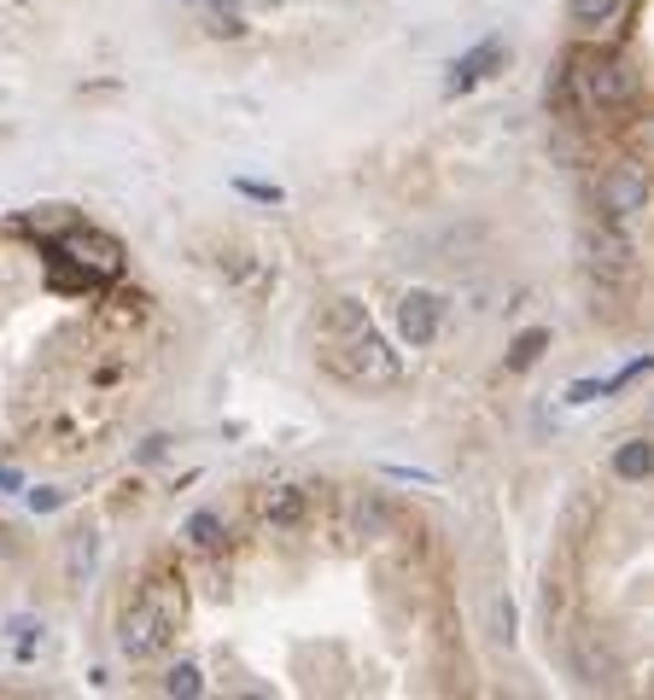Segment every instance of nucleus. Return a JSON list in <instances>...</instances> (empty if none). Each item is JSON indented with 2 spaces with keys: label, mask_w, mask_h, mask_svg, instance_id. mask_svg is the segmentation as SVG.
<instances>
[{
  "label": "nucleus",
  "mask_w": 654,
  "mask_h": 700,
  "mask_svg": "<svg viewBox=\"0 0 654 700\" xmlns=\"http://www.w3.org/2000/svg\"><path fill=\"white\" fill-rule=\"evenodd\" d=\"M316 357H321L327 374H334L339 385H351V391H392L403 380V357L386 344V333L375 327V316H368L357 298L327 304Z\"/></svg>",
  "instance_id": "obj_1"
},
{
  "label": "nucleus",
  "mask_w": 654,
  "mask_h": 700,
  "mask_svg": "<svg viewBox=\"0 0 654 700\" xmlns=\"http://www.w3.org/2000/svg\"><path fill=\"white\" fill-rule=\"evenodd\" d=\"M181 625H188V590H181V579H147L135 590V602L123 607L117 619V648L129 654V660H152V654H164L181 636Z\"/></svg>",
  "instance_id": "obj_2"
},
{
  "label": "nucleus",
  "mask_w": 654,
  "mask_h": 700,
  "mask_svg": "<svg viewBox=\"0 0 654 700\" xmlns=\"http://www.w3.org/2000/svg\"><path fill=\"white\" fill-rule=\"evenodd\" d=\"M48 257H53V286L65 293H94V286H112L123 275V240L94 229V222H71L48 240Z\"/></svg>",
  "instance_id": "obj_3"
},
{
  "label": "nucleus",
  "mask_w": 654,
  "mask_h": 700,
  "mask_svg": "<svg viewBox=\"0 0 654 700\" xmlns=\"http://www.w3.org/2000/svg\"><path fill=\"white\" fill-rule=\"evenodd\" d=\"M567 99L584 117H620L637 106V65L608 47H579L567 59Z\"/></svg>",
  "instance_id": "obj_4"
},
{
  "label": "nucleus",
  "mask_w": 654,
  "mask_h": 700,
  "mask_svg": "<svg viewBox=\"0 0 654 700\" xmlns=\"http://www.w3.org/2000/svg\"><path fill=\"white\" fill-rule=\"evenodd\" d=\"M643 204H648V176L637 170V163H613V170H602V181H597V211L608 222L643 211Z\"/></svg>",
  "instance_id": "obj_5"
},
{
  "label": "nucleus",
  "mask_w": 654,
  "mask_h": 700,
  "mask_svg": "<svg viewBox=\"0 0 654 700\" xmlns=\"http://www.w3.org/2000/svg\"><path fill=\"white\" fill-rule=\"evenodd\" d=\"M439 321H444V298H439V293L415 286V293L398 298V333L415 344V350H426V344L439 339Z\"/></svg>",
  "instance_id": "obj_6"
},
{
  "label": "nucleus",
  "mask_w": 654,
  "mask_h": 700,
  "mask_svg": "<svg viewBox=\"0 0 654 700\" xmlns=\"http://www.w3.org/2000/svg\"><path fill=\"white\" fill-rule=\"evenodd\" d=\"M503 65V35H485L479 47H467L456 65H450V76H444V94H467V88H479V82Z\"/></svg>",
  "instance_id": "obj_7"
},
{
  "label": "nucleus",
  "mask_w": 654,
  "mask_h": 700,
  "mask_svg": "<svg viewBox=\"0 0 654 700\" xmlns=\"http://www.w3.org/2000/svg\"><path fill=\"white\" fill-rule=\"evenodd\" d=\"M257 513H263L270 526L293 531V526L304 520V490H298V485H270V490L257 497Z\"/></svg>",
  "instance_id": "obj_8"
},
{
  "label": "nucleus",
  "mask_w": 654,
  "mask_h": 700,
  "mask_svg": "<svg viewBox=\"0 0 654 700\" xmlns=\"http://www.w3.org/2000/svg\"><path fill=\"white\" fill-rule=\"evenodd\" d=\"M631 0H567V18L579 24L584 35H602L608 24H620Z\"/></svg>",
  "instance_id": "obj_9"
},
{
  "label": "nucleus",
  "mask_w": 654,
  "mask_h": 700,
  "mask_svg": "<svg viewBox=\"0 0 654 700\" xmlns=\"http://www.w3.org/2000/svg\"><path fill=\"white\" fill-rule=\"evenodd\" d=\"M648 467H654V449H648V438H625L620 449H613V473H620L625 485L648 479Z\"/></svg>",
  "instance_id": "obj_10"
},
{
  "label": "nucleus",
  "mask_w": 654,
  "mask_h": 700,
  "mask_svg": "<svg viewBox=\"0 0 654 700\" xmlns=\"http://www.w3.org/2000/svg\"><path fill=\"white\" fill-rule=\"evenodd\" d=\"M544 350H549V333H544V327H526V333L508 344V374H526V368H538Z\"/></svg>",
  "instance_id": "obj_11"
},
{
  "label": "nucleus",
  "mask_w": 654,
  "mask_h": 700,
  "mask_svg": "<svg viewBox=\"0 0 654 700\" xmlns=\"http://www.w3.org/2000/svg\"><path fill=\"white\" fill-rule=\"evenodd\" d=\"M188 543L211 554V549H222V543H229V531H222V520H217L211 508H199L193 520H188Z\"/></svg>",
  "instance_id": "obj_12"
},
{
  "label": "nucleus",
  "mask_w": 654,
  "mask_h": 700,
  "mask_svg": "<svg viewBox=\"0 0 654 700\" xmlns=\"http://www.w3.org/2000/svg\"><path fill=\"white\" fill-rule=\"evenodd\" d=\"M392 526V508H386L380 497L357 502V520H351V538H380V531Z\"/></svg>",
  "instance_id": "obj_13"
},
{
  "label": "nucleus",
  "mask_w": 654,
  "mask_h": 700,
  "mask_svg": "<svg viewBox=\"0 0 654 700\" xmlns=\"http://www.w3.org/2000/svg\"><path fill=\"white\" fill-rule=\"evenodd\" d=\"M164 694H176V700H193V694H204V677H199V666H170L164 671Z\"/></svg>",
  "instance_id": "obj_14"
},
{
  "label": "nucleus",
  "mask_w": 654,
  "mask_h": 700,
  "mask_svg": "<svg viewBox=\"0 0 654 700\" xmlns=\"http://www.w3.org/2000/svg\"><path fill=\"white\" fill-rule=\"evenodd\" d=\"M94 554H99V538H94V531H76V543H71V579L76 584L94 572Z\"/></svg>",
  "instance_id": "obj_15"
},
{
  "label": "nucleus",
  "mask_w": 654,
  "mask_h": 700,
  "mask_svg": "<svg viewBox=\"0 0 654 700\" xmlns=\"http://www.w3.org/2000/svg\"><path fill=\"white\" fill-rule=\"evenodd\" d=\"M234 193L257 199V204H281V199H286V193L275 188V181H252V176H240V181H234Z\"/></svg>",
  "instance_id": "obj_16"
},
{
  "label": "nucleus",
  "mask_w": 654,
  "mask_h": 700,
  "mask_svg": "<svg viewBox=\"0 0 654 700\" xmlns=\"http://www.w3.org/2000/svg\"><path fill=\"white\" fill-rule=\"evenodd\" d=\"M597 397H608L602 380H572V385H567V403H597Z\"/></svg>",
  "instance_id": "obj_17"
},
{
  "label": "nucleus",
  "mask_w": 654,
  "mask_h": 700,
  "mask_svg": "<svg viewBox=\"0 0 654 700\" xmlns=\"http://www.w3.org/2000/svg\"><path fill=\"white\" fill-rule=\"evenodd\" d=\"M30 508L35 513H53V508H65V490H53V485H41V490H24Z\"/></svg>",
  "instance_id": "obj_18"
},
{
  "label": "nucleus",
  "mask_w": 654,
  "mask_h": 700,
  "mask_svg": "<svg viewBox=\"0 0 654 700\" xmlns=\"http://www.w3.org/2000/svg\"><path fill=\"white\" fill-rule=\"evenodd\" d=\"M497 636L515 643V602H508V595H497Z\"/></svg>",
  "instance_id": "obj_19"
},
{
  "label": "nucleus",
  "mask_w": 654,
  "mask_h": 700,
  "mask_svg": "<svg viewBox=\"0 0 654 700\" xmlns=\"http://www.w3.org/2000/svg\"><path fill=\"white\" fill-rule=\"evenodd\" d=\"M0 490H24V473H18V467H0Z\"/></svg>",
  "instance_id": "obj_20"
},
{
  "label": "nucleus",
  "mask_w": 654,
  "mask_h": 700,
  "mask_svg": "<svg viewBox=\"0 0 654 700\" xmlns=\"http://www.w3.org/2000/svg\"><path fill=\"white\" fill-rule=\"evenodd\" d=\"M204 7H222V12H229V7H234V0H204Z\"/></svg>",
  "instance_id": "obj_21"
}]
</instances>
